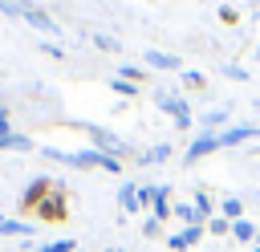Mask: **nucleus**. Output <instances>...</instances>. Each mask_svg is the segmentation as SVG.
Here are the masks:
<instances>
[{
	"label": "nucleus",
	"mask_w": 260,
	"mask_h": 252,
	"mask_svg": "<svg viewBox=\"0 0 260 252\" xmlns=\"http://www.w3.org/2000/svg\"><path fill=\"white\" fill-rule=\"evenodd\" d=\"M0 236H32V224H16V219L0 215Z\"/></svg>",
	"instance_id": "22"
},
{
	"label": "nucleus",
	"mask_w": 260,
	"mask_h": 252,
	"mask_svg": "<svg viewBox=\"0 0 260 252\" xmlns=\"http://www.w3.org/2000/svg\"><path fill=\"white\" fill-rule=\"evenodd\" d=\"M223 77H232V81H248V69H240V65H223Z\"/></svg>",
	"instance_id": "29"
},
{
	"label": "nucleus",
	"mask_w": 260,
	"mask_h": 252,
	"mask_svg": "<svg viewBox=\"0 0 260 252\" xmlns=\"http://www.w3.org/2000/svg\"><path fill=\"white\" fill-rule=\"evenodd\" d=\"M154 106H158V110H167L171 118H187V114H191L187 98H183V93H171V89H158V93H154Z\"/></svg>",
	"instance_id": "8"
},
{
	"label": "nucleus",
	"mask_w": 260,
	"mask_h": 252,
	"mask_svg": "<svg viewBox=\"0 0 260 252\" xmlns=\"http://www.w3.org/2000/svg\"><path fill=\"white\" fill-rule=\"evenodd\" d=\"M150 215H154V219H162V224H167V219H175V195H171V187H167V183H158V187H154Z\"/></svg>",
	"instance_id": "10"
},
{
	"label": "nucleus",
	"mask_w": 260,
	"mask_h": 252,
	"mask_svg": "<svg viewBox=\"0 0 260 252\" xmlns=\"http://www.w3.org/2000/svg\"><path fill=\"white\" fill-rule=\"evenodd\" d=\"M142 61H146V69H162V73H183V61H179L175 53H162V49H146V53H142Z\"/></svg>",
	"instance_id": "7"
},
{
	"label": "nucleus",
	"mask_w": 260,
	"mask_h": 252,
	"mask_svg": "<svg viewBox=\"0 0 260 252\" xmlns=\"http://www.w3.org/2000/svg\"><path fill=\"white\" fill-rule=\"evenodd\" d=\"M110 89H114L118 98H138V93H142V85H134V81H122V77H110Z\"/></svg>",
	"instance_id": "21"
},
{
	"label": "nucleus",
	"mask_w": 260,
	"mask_h": 252,
	"mask_svg": "<svg viewBox=\"0 0 260 252\" xmlns=\"http://www.w3.org/2000/svg\"><path fill=\"white\" fill-rule=\"evenodd\" d=\"M215 150H223V146H219V134H199V138L187 146L183 163H199V159H207V154H215Z\"/></svg>",
	"instance_id": "9"
},
{
	"label": "nucleus",
	"mask_w": 260,
	"mask_h": 252,
	"mask_svg": "<svg viewBox=\"0 0 260 252\" xmlns=\"http://www.w3.org/2000/svg\"><path fill=\"white\" fill-rule=\"evenodd\" d=\"M154 187H158V183H146V187H138V207H142V211H150V203H154Z\"/></svg>",
	"instance_id": "26"
},
{
	"label": "nucleus",
	"mask_w": 260,
	"mask_h": 252,
	"mask_svg": "<svg viewBox=\"0 0 260 252\" xmlns=\"http://www.w3.org/2000/svg\"><path fill=\"white\" fill-rule=\"evenodd\" d=\"M37 252H77V240L61 236V240H49V244H45V248H37Z\"/></svg>",
	"instance_id": "24"
},
{
	"label": "nucleus",
	"mask_w": 260,
	"mask_h": 252,
	"mask_svg": "<svg viewBox=\"0 0 260 252\" xmlns=\"http://www.w3.org/2000/svg\"><path fill=\"white\" fill-rule=\"evenodd\" d=\"M219 20H223V24H240V8L223 4V8H219Z\"/></svg>",
	"instance_id": "28"
},
{
	"label": "nucleus",
	"mask_w": 260,
	"mask_h": 252,
	"mask_svg": "<svg viewBox=\"0 0 260 252\" xmlns=\"http://www.w3.org/2000/svg\"><path fill=\"white\" fill-rule=\"evenodd\" d=\"M252 252H260V244H256V248H252Z\"/></svg>",
	"instance_id": "34"
},
{
	"label": "nucleus",
	"mask_w": 260,
	"mask_h": 252,
	"mask_svg": "<svg viewBox=\"0 0 260 252\" xmlns=\"http://www.w3.org/2000/svg\"><path fill=\"white\" fill-rule=\"evenodd\" d=\"M32 215H37L41 224H65V219H69V191H65V187H57V191H53V195L32 211Z\"/></svg>",
	"instance_id": "5"
},
{
	"label": "nucleus",
	"mask_w": 260,
	"mask_h": 252,
	"mask_svg": "<svg viewBox=\"0 0 260 252\" xmlns=\"http://www.w3.org/2000/svg\"><path fill=\"white\" fill-rule=\"evenodd\" d=\"M114 252H126V248H114Z\"/></svg>",
	"instance_id": "33"
},
{
	"label": "nucleus",
	"mask_w": 260,
	"mask_h": 252,
	"mask_svg": "<svg viewBox=\"0 0 260 252\" xmlns=\"http://www.w3.org/2000/svg\"><path fill=\"white\" fill-rule=\"evenodd\" d=\"M203 228H207L211 236H232V219H223V215H211Z\"/></svg>",
	"instance_id": "23"
},
{
	"label": "nucleus",
	"mask_w": 260,
	"mask_h": 252,
	"mask_svg": "<svg viewBox=\"0 0 260 252\" xmlns=\"http://www.w3.org/2000/svg\"><path fill=\"white\" fill-rule=\"evenodd\" d=\"M203 232H207L203 224H195V228H179V232L167 236V248H171V252H191V248L203 240Z\"/></svg>",
	"instance_id": "6"
},
{
	"label": "nucleus",
	"mask_w": 260,
	"mask_h": 252,
	"mask_svg": "<svg viewBox=\"0 0 260 252\" xmlns=\"http://www.w3.org/2000/svg\"><path fill=\"white\" fill-rule=\"evenodd\" d=\"M232 118V106H215V110H207L203 114V134H219V126Z\"/></svg>",
	"instance_id": "13"
},
{
	"label": "nucleus",
	"mask_w": 260,
	"mask_h": 252,
	"mask_svg": "<svg viewBox=\"0 0 260 252\" xmlns=\"http://www.w3.org/2000/svg\"><path fill=\"white\" fill-rule=\"evenodd\" d=\"M256 240H260V236H256Z\"/></svg>",
	"instance_id": "37"
},
{
	"label": "nucleus",
	"mask_w": 260,
	"mask_h": 252,
	"mask_svg": "<svg viewBox=\"0 0 260 252\" xmlns=\"http://www.w3.org/2000/svg\"><path fill=\"white\" fill-rule=\"evenodd\" d=\"M41 49H45V53H49V57H53V61H65V53H61V49H57V45H49V41H45V45H41Z\"/></svg>",
	"instance_id": "31"
},
{
	"label": "nucleus",
	"mask_w": 260,
	"mask_h": 252,
	"mask_svg": "<svg viewBox=\"0 0 260 252\" xmlns=\"http://www.w3.org/2000/svg\"><path fill=\"white\" fill-rule=\"evenodd\" d=\"M191 203H195V211H199V215H203V224H207V219H211V211H215L211 191H207V187H195V199H191Z\"/></svg>",
	"instance_id": "16"
},
{
	"label": "nucleus",
	"mask_w": 260,
	"mask_h": 252,
	"mask_svg": "<svg viewBox=\"0 0 260 252\" xmlns=\"http://www.w3.org/2000/svg\"><path fill=\"white\" fill-rule=\"evenodd\" d=\"M106 252H114V248H106Z\"/></svg>",
	"instance_id": "35"
},
{
	"label": "nucleus",
	"mask_w": 260,
	"mask_h": 252,
	"mask_svg": "<svg viewBox=\"0 0 260 252\" xmlns=\"http://www.w3.org/2000/svg\"><path fill=\"white\" fill-rule=\"evenodd\" d=\"M252 138H260V126H252V122L219 130V146H240V142H252Z\"/></svg>",
	"instance_id": "11"
},
{
	"label": "nucleus",
	"mask_w": 260,
	"mask_h": 252,
	"mask_svg": "<svg viewBox=\"0 0 260 252\" xmlns=\"http://www.w3.org/2000/svg\"><path fill=\"white\" fill-rule=\"evenodd\" d=\"M142 232H146V240H158V236H162V219H154V215L146 211V224H142Z\"/></svg>",
	"instance_id": "27"
},
{
	"label": "nucleus",
	"mask_w": 260,
	"mask_h": 252,
	"mask_svg": "<svg viewBox=\"0 0 260 252\" xmlns=\"http://www.w3.org/2000/svg\"><path fill=\"white\" fill-rule=\"evenodd\" d=\"M232 236H236L240 244H248V240H256V236H260V228H256V224H248V219H236V224H232Z\"/></svg>",
	"instance_id": "20"
},
{
	"label": "nucleus",
	"mask_w": 260,
	"mask_h": 252,
	"mask_svg": "<svg viewBox=\"0 0 260 252\" xmlns=\"http://www.w3.org/2000/svg\"><path fill=\"white\" fill-rule=\"evenodd\" d=\"M219 215H223V219H232V224H236V219H244V199H240V195L219 199Z\"/></svg>",
	"instance_id": "17"
},
{
	"label": "nucleus",
	"mask_w": 260,
	"mask_h": 252,
	"mask_svg": "<svg viewBox=\"0 0 260 252\" xmlns=\"http://www.w3.org/2000/svg\"><path fill=\"white\" fill-rule=\"evenodd\" d=\"M57 187H61V183H57V179H49V175H37V179H28V187L20 191V207L32 215V211H37V207H41V203H45V199L57 191Z\"/></svg>",
	"instance_id": "4"
},
{
	"label": "nucleus",
	"mask_w": 260,
	"mask_h": 252,
	"mask_svg": "<svg viewBox=\"0 0 260 252\" xmlns=\"http://www.w3.org/2000/svg\"><path fill=\"white\" fill-rule=\"evenodd\" d=\"M167 159H171V146H167V142H154V146L138 150L134 163H142V167H158V163H167Z\"/></svg>",
	"instance_id": "12"
},
{
	"label": "nucleus",
	"mask_w": 260,
	"mask_h": 252,
	"mask_svg": "<svg viewBox=\"0 0 260 252\" xmlns=\"http://www.w3.org/2000/svg\"><path fill=\"white\" fill-rule=\"evenodd\" d=\"M45 154L49 159H57V163H65V167H81V171H102V163L110 159L106 150H98V146H85V150H57V146H45Z\"/></svg>",
	"instance_id": "2"
},
{
	"label": "nucleus",
	"mask_w": 260,
	"mask_h": 252,
	"mask_svg": "<svg viewBox=\"0 0 260 252\" xmlns=\"http://www.w3.org/2000/svg\"><path fill=\"white\" fill-rule=\"evenodd\" d=\"M179 85L191 89V93H207V77L195 73V69H183V73H179Z\"/></svg>",
	"instance_id": "15"
},
{
	"label": "nucleus",
	"mask_w": 260,
	"mask_h": 252,
	"mask_svg": "<svg viewBox=\"0 0 260 252\" xmlns=\"http://www.w3.org/2000/svg\"><path fill=\"white\" fill-rule=\"evenodd\" d=\"M0 122H12V118H8V110H4V106H0Z\"/></svg>",
	"instance_id": "32"
},
{
	"label": "nucleus",
	"mask_w": 260,
	"mask_h": 252,
	"mask_svg": "<svg viewBox=\"0 0 260 252\" xmlns=\"http://www.w3.org/2000/svg\"><path fill=\"white\" fill-rule=\"evenodd\" d=\"M118 207H122L126 215L142 211V207H138V187H134V183H122V187H118Z\"/></svg>",
	"instance_id": "14"
},
{
	"label": "nucleus",
	"mask_w": 260,
	"mask_h": 252,
	"mask_svg": "<svg viewBox=\"0 0 260 252\" xmlns=\"http://www.w3.org/2000/svg\"><path fill=\"white\" fill-rule=\"evenodd\" d=\"M98 41V49H106V53H118V41L114 37H93Z\"/></svg>",
	"instance_id": "30"
},
{
	"label": "nucleus",
	"mask_w": 260,
	"mask_h": 252,
	"mask_svg": "<svg viewBox=\"0 0 260 252\" xmlns=\"http://www.w3.org/2000/svg\"><path fill=\"white\" fill-rule=\"evenodd\" d=\"M73 130H85L89 138H93V146L98 150H106V154H114V159H126V154H134L114 130H106V126H93V122H73Z\"/></svg>",
	"instance_id": "3"
},
{
	"label": "nucleus",
	"mask_w": 260,
	"mask_h": 252,
	"mask_svg": "<svg viewBox=\"0 0 260 252\" xmlns=\"http://www.w3.org/2000/svg\"><path fill=\"white\" fill-rule=\"evenodd\" d=\"M0 150H32V138L28 134H0Z\"/></svg>",
	"instance_id": "19"
},
{
	"label": "nucleus",
	"mask_w": 260,
	"mask_h": 252,
	"mask_svg": "<svg viewBox=\"0 0 260 252\" xmlns=\"http://www.w3.org/2000/svg\"><path fill=\"white\" fill-rule=\"evenodd\" d=\"M142 73H146V69H138V65H118V73H114V77H122V81H134V85H138V81H142Z\"/></svg>",
	"instance_id": "25"
},
{
	"label": "nucleus",
	"mask_w": 260,
	"mask_h": 252,
	"mask_svg": "<svg viewBox=\"0 0 260 252\" xmlns=\"http://www.w3.org/2000/svg\"><path fill=\"white\" fill-rule=\"evenodd\" d=\"M28 252H37V248H28Z\"/></svg>",
	"instance_id": "36"
},
{
	"label": "nucleus",
	"mask_w": 260,
	"mask_h": 252,
	"mask_svg": "<svg viewBox=\"0 0 260 252\" xmlns=\"http://www.w3.org/2000/svg\"><path fill=\"white\" fill-rule=\"evenodd\" d=\"M0 12H8V16H20V20H28L32 28H41V33H61L57 28V20L41 8V4H32V0H0Z\"/></svg>",
	"instance_id": "1"
},
{
	"label": "nucleus",
	"mask_w": 260,
	"mask_h": 252,
	"mask_svg": "<svg viewBox=\"0 0 260 252\" xmlns=\"http://www.w3.org/2000/svg\"><path fill=\"white\" fill-rule=\"evenodd\" d=\"M175 219H179L183 228H195V224H203V215L195 211V203H179V199H175Z\"/></svg>",
	"instance_id": "18"
}]
</instances>
